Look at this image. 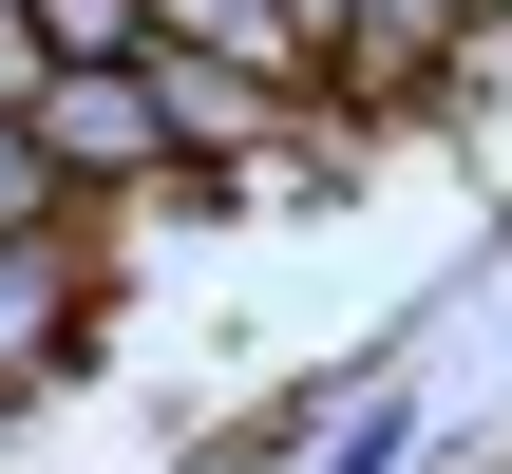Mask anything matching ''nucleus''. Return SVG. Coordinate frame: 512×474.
Returning a JSON list of instances; mask_svg holds the SVG:
<instances>
[{
	"label": "nucleus",
	"mask_w": 512,
	"mask_h": 474,
	"mask_svg": "<svg viewBox=\"0 0 512 474\" xmlns=\"http://www.w3.org/2000/svg\"><path fill=\"white\" fill-rule=\"evenodd\" d=\"M57 57H152V0H38Z\"/></svg>",
	"instance_id": "nucleus-5"
},
{
	"label": "nucleus",
	"mask_w": 512,
	"mask_h": 474,
	"mask_svg": "<svg viewBox=\"0 0 512 474\" xmlns=\"http://www.w3.org/2000/svg\"><path fill=\"white\" fill-rule=\"evenodd\" d=\"M38 76H57V38H38V0H0V114H38Z\"/></svg>",
	"instance_id": "nucleus-7"
},
{
	"label": "nucleus",
	"mask_w": 512,
	"mask_h": 474,
	"mask_svg": "<svg viewBox=\"0 0 512 474\" xmlns=\"http://www.w3.org/2000/svg\"><path fill=\"white\" fill-rule=\"evenodd\" d=\"M418 437H437V399H418V380L380 361V380H361V399L323 418V456H304V474H418Z\"/></svg>",
	"instance_id": "nucleus-4"
},
{
	"label": "nucleus",
	"mask_w": 512,
	"mask_h": 474,
	"mask_svg": "<svg viewBox=\"0 0 512 474\" xmlns=\"http://www.w3.org/2000/svg\"><path fill=\"white\" fill-rule=\"evenodd\" d=\"M76 190H57V152H38V114H0V228H57Z\"/></svg>",
	"instance_id": "nucleus-6"
},
{
	"label": "nucleus",
	"mask_w": 512,
	"mask_h": 474,
	"mask_svg": "<svg viewBox=\"0 0 512 474\" xmlns=\"http://www.w3.org/2000/svg\"><path fill=\"white\" fill-rule=\"evenodd\" d=\"M95 228L114 209H57V228H0V399H38L76 342H95Z\"/></svg>",
	"instance_id": "nucleus-2"
},
{
	"label": "nucleus",
	"mask_w": 512,
	"mask_h": 474,
	"mask_svg": "<svg viewBox=\"0 0 512 474\" xmlns=\"http://www.w3.org/2000/svg\"><path fill=\"white\" fill-rule=\"evenodd\" d=\"M285 38H304V76H342V38H361V0H285Z\"/></svg>",
	"instance_id": "nucleus-8"
},
{
	"label": "nucleus",
	"mask_w": 512,
	"mask_h": 474,
	"mask_svg": "<svg viewBox=\"0 0 512 474\" xmlns=\"http://www.w3.org/2000/svg\"><path fill=\"white\" fill-rule=\"evenodd\" d=\"M38 152L76 209H152L171 190V114H152V57H57L38 76Z\"/></svg>",
	"instance_id": "nucleus-1"
},
{
	"label": "nucleus",
	"mask_w": 512,
	"mask_h": 474,
	"mask_svg": "<svg viewBox=\"0 0 512 474\" xmlns=\"http://www.w3.org/2000/svg\"><path fill=\"white\" fill-rule=\"evenodd\" d=\"M152 57H247V76H304L285 0H152ZM304 95H323V76H304Z\"/></svg>",
	"instance_id": "nucleus-3"
}]
</instances>
